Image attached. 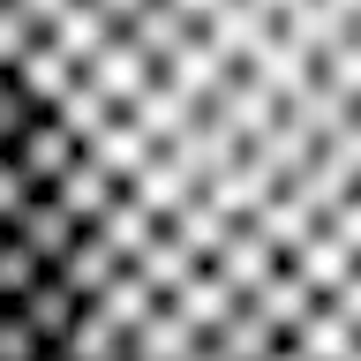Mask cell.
I'll use <instances>...</instances> for the list:
<instances>
[{
  "label": "cell",
  "instance_id": "cell-1",
  "mask_svg": "<svg viewBox=\"0 0 361 361\" xmlns=\"http://www.w3.org/2000/svg\"><path fill=\"white\" fill-rule=\"evenodd\" d=\"M0 361H23V354H16V338H8V331H0Z\"/></svg>",
  "mask_w": 361,
  "mask_h": 361
}]
</instances>
